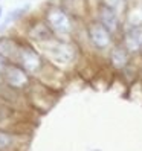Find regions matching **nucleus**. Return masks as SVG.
I'll return each instance as SVG.
<instances>
[{
	"label": "nucleus",
	"mask_w": 142,
	"mask_h": 151,
	"mask_svg": "<svg viewBox=\"0 0 142 151\" xmlns=\"http://www.w3.org/2000/svg\"><path fill=\"white\" fill-rule=\"evenodd\" d=\"M118 41L124 44L131 57H142V26L124 28Z\"/></svg>",
	"instance_id": "obj_9"
},
{
	"label": "nucleus",
	"mask_w": 142,
	"mask_h": 151,
	"mask_svg": "<svg viewBox=\"0 0 142 151\" xmlns=\"http://www.w3.org/2000/svg\"><path fill=\"white\" fill-rule=\"evenodd\" d=\"M15 109L9 107L3 101H0V128H9L14 119Z\"/></svg>",
	"instance_id": "obj_14"
},
{
	"label": "nucleus",
	"mask_w": 142,
	"mask_h": 151,
	"mask_svg": "<svg viewBox=\"0 0 142 151\" xmlns=\"http://www.w3.org/2000/svg\"><path fill=\"white\" fill-rule=\"evenodd\" d=\"M29 5H25V6H20V8H15V9H12L9 14L6 15V19H5V22H3V24H2V29H5L6 26H9L11 23H14V22H17V20H20V19H25V14L28 12V8Z\"/></svg>",
	"instance_id": "obj_15"
},
{
	"label": "nucleus",
	"mask_w": 142,
	"mask_h": 151,
	"mask_svg": "<svg viewBox=\"0 0 142 151\" xmlns=\"http://www.w3.org/2000/svg\"><path fill=\"white\" fill-rule=\"evenodd\" d=\"M14 64H19L29 75H38V76L41 75L44 67H46V63H44L43 55L28 41L22 43L19 55H17Z\"/></svg>",
	"instance_id": "obj_4"
},
{
	"label": "nucleus",
	"mask_w": 142,
	"mask_h": 151,
	"mask_svg": "<svg viewBox=\"0 0 142 151\" xmlns=\"http://www.w3.org/2000/svg\"><path fill=\"white\" fill-rule=\"evenodd\" d=\"M124 28H135L142 26V3H130L128 9L124 14Z\"/></svg>",
	"instance_id": "obj_13"
},
{
	"label": "nucleus",
	"mask_w": 142,
	"mask_h": 151,
	"mask_svg": "<svg viewBox=\"0 0 142 151\" xmlns=\"http://www.w3.org/2000/svg\"><path fill=\"white\" fill-rule=\"evenodd\" d=\"M93 19H96L107 31H110L115 38H119V35L124 31V19L122 15L115 11L112 6H109L105 2L102 0H98L95 5V14H93Z\"/></svg>",
	"instance_id": "obj_5"
},
{
	"label": "nucleus",
	"mask_w": 142,
	"mask_h": 151,
	"mask_svg": "<svg viewBox=\"0 0 142 151\" xmlns=\"http://www.w3.org/2000/svg\"><path fill=\"white\" fill-rule=\"evenodd\" d=\"M60 6L69 15H72L76 22H79V20L86 22L90 19L89 17V14H90L89 0H60Z\"/></svg>",
	"instance_id": "obj_11"
},
{
	"label": "nucleus",
	"mask_w": 142,
	"mask_h": 151,
	"mask_svg": "<svg viewBox=\"0 0 142 151\" xmlns=\"http://www.w3.org/2000/svg\"><path fill=\"white\" fill-rule=\"evenodd\" d=\"M84 37L86 41L89 43V46L98 54H107L113 44L118 41L115 38V35L105 29L93 17L84 22Z\"/></svg>",
	"instance_id": "obj_2"
},
{
	"label": "nucleus",
	"mask_w": 142,
	"mask_h": 151,
	"mask_svg": "<svg viewBox=\"0 0 142 151\" xmlns=\"http://www.w3.org/2000/svg\"><path fill=\"white\" fill-rule=\"evenodd\" d=\"M141 3H142V2H141Z\"/></svg>",
	"instance_id": "obj_20"
},
{
	"label": "nucleus",
	"mask_w": 142,
	"mask_h": 151,
	"mask_svg": "<svg viewBox=\"0 0 142 151\" xmlns=\"http://www.w3.org/2000/svg\"><path fill=\"white\" fill-rule=\"evenodd\" d=\"M9 64H11V61H9V60L0 55V78L3 76V73L6 72V69L9 67Z\"/></svg>",
	"instance_id": "obj_17"
},
{
	"label": "nucleus",
	"mask_w": 142,
	"mask_h": 151,
	"mask_svg": "<svg viewBox=\"0 0 142 151\" xmlns=\"http://www.w3.org/2000/svg\"><path fill=\"white\" fill-rule=\"evenodd\" d=\"M22 43L23 41L17 40L15 37H9V35H3V37H0V55L8 58L11 63H14L17 55H19Z\"/></svg>",
	"instance_id": "obj_12"
},
{
	"label": "nucleus",
	"mask_w": 142,
	"mask_h": 151,
	"mask_svg": "<svg viewBox=\"0 0 142 151\" xmlns=\"http://www.w3.org/2000/svg\"><path fill=\"white\" fill-rule=\"evenodd\" d=\"M41 47L44 49L48 60L57 69L75 66L78 63V58L81 57V49L76 41H69L58 37L43 43Z\"/></svg>",
	"instance_id": "obj_1"
},
{
	"label": "nucleus",
	"mask_w": 142,
	"mask_h": 151,
	"mask_svg": "<svg viewBox=\"0 0 142 151\" xmlns=\"http://www.w3.org/2000/svg\"><path fill=\"white\" fill-rule=\"evenodd\" d=\"M43 19L50 26V29L58 38L69 37L76 31V20L72 15H69L60 5H48L44 9Z\"/></svg>",
	"instance_id": "obj_3"
},
{
	"label": "nucleus",
	"mask_w": 142,
	"mask_h": 151,
	"mask_svg": "<svg viewBox=\"0 0 142 151\" xmlns=\"http://www.w3.org/2000/svg\"><path fill=\"white\" fill-rule=\"evenodd\" d=\"M28 139L22 133L0 128V151H26Z\"/></svg>",
	"instance_id": "obj_10"
},
{
	"label": "nucleus",
	"mask_w": 142,
	"mask_h": 151,
	"mask_svg": "<svg viewBox=\"0 0 142 151\" xmlns=\"http://www.w3.org/2000/svg\"><path fill=\"white\" fill-rule=\"evenodd\" d=\"M25 34L31 41L38 43V44H43V43H46V41L57 37L43 17H32V19H29L26 22Z\"/></svg>",
	"instance_id": "obj_6"
},
{
	"label": "nucleus",
	"mask_w": 142,
	"mask_h": 151,
	"mask_svg": "<svg viewBox=\"0 0 142 151\" xmlns=\"http://www.w3.org/2000/svg\"><path fill=\"white\" fill-rule=\"evenodd\" d=\"M2 14H3V9H2V6H0V19H2Z\"/></svg>",
	"instance_id": "obj_19"
},
{
	"label": "nucleus",
	"mask_w": 142,
	"mask_h": 151,
	"mask_svg": "<svg viewBox=\"0 0 142 151\" xmlns=\"http://www.w3.org/2000/svg\"><path fill=\"white\" fill-rule=\"evenodd\" d=\"M102 2H105L109 6H112L115 11H118L122 17L124 14H125V11L128 9V6H130V0H102Z\"/></svg>",
	"instance_id": "obj_16"
},
{
	"label": "nucleus",
	"mask_w": 142,
	"mask_h": 151,
	"mask_svg": "<svg viewBox=\"0 0 142 151\" xmlns=\"http://www.w3.org/2000/svg\"><path fill=\"white\" fill-rule=\"evenodd\" d=\"M131 54L124 47V44L116 41L112 46V49L107 52V66L110 67V70L116 73H121L130 63H131Z\"/></svg>",
	"instance_id": "obj_8"
},
{
	"label": "nucleus",
	"mask_w": 142,
	"mask_h": 151,
	"mask_svg": "<svg viewBox=\"0 0 142 151\" xmlns=\"http://www.w3.org/2000/svg\"><path fill=\"white\" fill-rule=\"evenodd\" d=\"M141 81H142V61H141Z\"/></svg>",
	"instance_id": "obj_18"
},
{
	"label": "nucleus",
	"mask_w": 142,
	"mask_h": 151,
	"mask_svg": "<svg viewBox=\"0 0 142 151\" xmlns=\"http://www.w3.org/2000/svg\"><path fill=\"white\" fill-rule=\"evenodd\" d=\"M2 81L6 86L15 88V90H20V92L28 90L32 84L31 83V75L26 72L25 69H22L19 64H14V63H11L9 67L6 69V72L2 76Z\"/></svg>",
	"instance_id": "obj_7"
}]
</instances>
